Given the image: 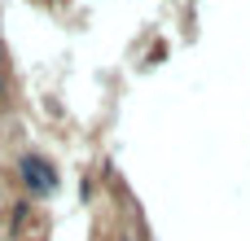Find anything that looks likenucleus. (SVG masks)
Returning a JSON list of instances; mask_svg holds the SVG:
<instances>
[{
    "label": "nucleus",
    "instance_id": "1",
    "mask_svg": "<svg viewBox=\"0 0 250 241\" xmlns=\"http://www.w3.org/2000/svg\"><path fill=\"white\" fill-rule=\"evenodd\" d=\"M18 176H22V184H26L31 193H53V189H57V167H53L44 154H22Z\"/></svg>",
    "mask_w": 250,
    "mask_h": 241
}]
</instances>
